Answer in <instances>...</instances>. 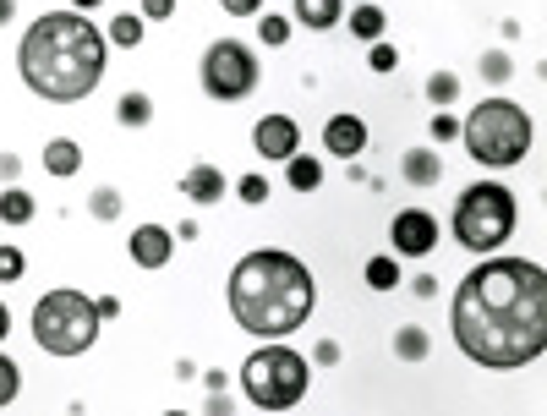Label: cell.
Returning a JSON list of instances; mask_svg holds the SVG:
<instances>
[{"instance_id":"obj_1","label":"cell","mask_w":547,"mask_h":416,"mask_svg":"<svg viewBox=\"0 0 547 416\" xmlns=\"http://www.w3.org/2000/svg\"><path fill=\"white\" fill-rule=\"evenodd\" d=\"M455 345L476 367H526L547 351V274L531 258H482L449 307Z\"/></svg>"},{"instance_id":"obj_2","label":"cell","mask_w":547,"mask_h":416,"mask_svg":"<svg viewBox=\"0 0 547 416\" xmlns=\"http://www.w3.org/2000/svg\"><path fill=\"white\" fill-rule=\"evenodd\" d=\"M104 55H110V39H104V28H93V17L44 11L17 44V72L28 94L50 104H77L104 83Z\"/></svg>"},{"instance_id":"obj_3","label":"cell","mask_w":547,"mask_h":416,"mask_svg":"<svg viewBox=\"0 0 547 416\" xmlns=\"http://www.w3.org/2000/svg\"><path fill=\"white\" fill-rule=\"evenodd\" d=\"M230 318L258 340H285L318 307V280L296 252L258 247L230 269Z\"/></svg>"},{"instance_id":"obj_4","label":"cell","mask_w":547,"mask_h":416,"mask_svg":"<svg viewBox=\"0 0 547 416\" xmlns=\"http://www.w3.org/2000/svg\"><path fill=\"white\" fill-rule=\"evenodd\" d=\"M460 143H465V154H471L476 165L509 170V165H520V159L531 154L537 126H531L526 104H515V99H482L460 121Z\"/></svg>"},{"instance_id":"obj_5","label":"cell","mask_w":547,"mask_h":416,"mask_svg":"<svg viewBox=\"0 0 547 416\" xmlns=\"http://www.w3.org/2000/svg\"><path fill=\"white\" fill-rule=\"evenodd\" d=\"M99 329H104V318L93 307V296L72 291V285L39 296V307H33V340L50 356H88L99 345Z\"/></svg>"},{"instance_id":"obj_6","label":"cell","mask_w":547,"mask_h":416,"mask_svg":"<svg viewBox=\"0 0 547 416\" xmlns=\"http://www.w3.org/2000/svg\"><path fill=\"white\" fill-rule=\"evenodd\" d=\"M520 225V203L515 192L504 187V181H476V187L460 192L455 203V241L465 252H498L509 236H515Z\"/></svg>"},{"instance_id":"obj_7","label":"cell","mask_w":547,"mask_h":416,"mask_svg":"<svg viewBox=\"0 0 547 416\" xmlns=\"http://www.w3.org/2000/svg\"><path fill=\"white\" fill-rule=\"evenodd\" d=\"M312 389V367L301 351H290V345H263V351L247 356V367H241V395L252 400L258 411H290L301 406Z\"/></svg>"},{"instance_id":"obj_8","label":"cell","mask_w":547,"mask_h":416,"mask_svg":"<svg viewBox=\"0 0 547 416\" xmlns=\"http://www.w3.org/2000/svg\"><path fill=\"white\" fill-rule=\"evenodd\" d=\"M258 55L247 50L241 39H219V44H208V55H203V94L208 99H219V104H236V99H247L252 88H258Z\"/></svg>"},{"instance_id":"obj_9","label":"cell","mask_w":547,"mask_h":416,"mask_svg":"<svg viewBox=\"0 0 547 416\" xmlns=\"http://www.w3.org/2000/svg\"><path fill=\"white\" fill-rule=\"evenodd\" d=\"M389 247H394V258H427V252H438V219L427 208H400L389 219Z\"/></svg>"},{"instance_id":"obj_10","label":"cell","mask_w":547,"mask_h":416,"mask_svg":"<svg viewBox=\"0 0 547 416\" xmlns=\"http://www.w3.org/2000/svg\"><path fill=\"white\" fill-rule=\"evenodd\" d=\"M252 148H258V159H269V165H285V159L301 154V126L290 121V115H263V121L252 126Z\"/></svg>"},{"instance_id":"obj_11","label":"cell","mask_w":547,"mask_h":416,"mask_svg":"<svg viewBox=\"0 0 547 416\" xmlns=\"http://www.w3.org/2000/svg\"><path fill=\"white\" fill-rule=\"evenodd\" d=\"M323 148H329L334 159H362L367 154V121L351 110L329 115V121H323Z\"/></svg>"},{"instance_id":"obj_12","label":"cell","mask_w":547,"mask_h":416,"mask_svg":"<svg viewBox=\"0 0 547 416\" xmlns=\"http://www.w3.org/2000/svg\"><path fill=\"white\" fill-rule=\"evenodd\" d=\"M126 252H132L137 269H165V263L176 258V236H170L165 225H137L132 241H126Z\"/></svg>"},{"instance_id":"obj_13","label":"cell","mask_w":547,"mask_h":416,"mask_svg":"<svg viewBox=\"0 0 547 416\" xmlns=\"http://www.w3.org/2000/svg\"><path fill=\"white\" fill-rule=\"evenodd\" d=\"M181 192H186V203H197V208H219V198H225V170L219 165H192L181 176Z\"/></svg>"},{"instance_id":"obj_14","label":"cell","mask_w":547,"mask_h":416,"mask_svg":"<svg viewBox=\"0 0 547 416\" xmlns=\"http://www.w3.org/2000/svg\"><path fill=\"white\" fill-rule=\"evenodd\" d=\"M400 176L411 181V187H438V181H444V154H438V148H405Z\"/></svg>"},{"instance_id":"obj_15","label":"cell","mask_w":547,"mask_h":416,"mask_svg":"<svg viewBox=\"0 0 547 416\" xmlns=\"http://www.w3.org/2000/svg\"><path fill=\"white\" fill-rule=\"evenodd\" d=\"M290 17H296L301 28H312V33H329V28H340L345 0H296V6H290Z\"/></svg>"},{"instance_id":"obj_16","label":"cell","mask_w":547,"mask_h":416,"mask_svg":"<svg viewBox=\"0 0 547 416\" xmlns=\"http://www.w3.org/2000/svg\"><path fill=\"white\" fill-rule=\"evenodd\" d=\"M44 170H50L55 181H72L77 170H83V148H77L72 137H55V143H44Z\"/></svg>"},{"instance_id":"obj_17","label":"cell","mask_w":547,"mask_h":416,"mask_svg":"<svg viewBox=\"0 0 547 416\" xmlns=\"http://www.w3.org/2000/svg\"><path fill=\"white\" fill-rule=\"evenodd\" d=\"M400 258H394V252H378V258H367L362 263V285L367 291H400Z\"/></svg>"},{"instance_id":"obj_18","label":"cell","mask_w":547,"mask_h":416,"mask_svg":"<svg viewBox=\"0 0 547 416\" xmlns=\"http://www.w3.org/2000/svg\"><path fill=\"white\" fill-rule=\"evenodd\" d=\"M427 351H433V340H427L422 323H405V329H394V362H427Z\"/></svg>"},{"instance_id":"obj_19","label":"cell","mask_w":547,"mask_h":416,"mask_svg":"<svg viewBox=\"0 0 547 416\" xmlns=\"http://www.w3.org/2000/svg\"><path fill=\"white\" fill-rule=\"evenodd\" d=\"M115 121H121V126H132V132H137V126H148V121H154V99H148L143 88L121 94V104H115Z\"/></svg>"},{"instance_id":"obj_20","label":"cell","mask_w":547,"mask_h":416,"mask_svg":"<svg viewBox=\"0 0 547 416\" xmlns=\"http://www.w3.org/2000/svg\"><path fill=\"white\" fill-rule=\"evenodd\" d=\"M285 176H290V187H296V192H318L323 187V165H318V159H312V154H296V159H285Z\"/></svg>"},{"instance_id":"obj_21","label":"cell","mask_w":547,"mask_h":416,"mask_svg":"<svg viewBox=\"0 0 547 416\" xmlns=\"http://www.w3.org/2000/svg\"><path fill=\"white\" fill-rule=\"evenodd\" d=\"M28 219H33V192H22V187L0 192V225H28Z\"/></svg>"},{"instance_id":"obj_22","label":"cell","mask_w":547,"mask_h":416,"mask_svg":"<svg viewBox=\"0 0 547 416\" xmlns=\"http://www.w3.org/2000/svg\"><path fill=\"white\" fill-rule=\"evenodd\" d=\"M104 39L121 44V50H137L143 44V17H132V11H121V17H110V28H104Z\"/></svg>"},{"instance_id":"obj_23","label":"cell","mask_w":547,"mask_h":416,"mask_svg":"<svg viewBox=\"0 0 547 416\" xmlns=\"http://www.w3.org/2000/svg\"><path fill=\"white\" fill-rule=\"evenodd\" d=\"M383 28H389V17H383V6H356L351 11V33L356 39H383Z\"/></svg>"},{"instance_id":"obj_24","label":"cell","mask_w":547,"mask_h":416,"mask_svg":"<svg viewBox=\"0 0 547 416\" xmlns=\"http://www.w3.org/2000/svg\"><path fill=\"white\" fill-rule=\"evenodd\" d=\"M427 99H433V110H449V104L460 99V77L455 72H433L427 77Z\"/></svg>"},{"instance_id":"obj_25","label":"cell","mask_w":547,"mask_h":416,"mask_svg":"<svg viewBox=\"0 0 547 416\" xmlns=\"http://www.w3.org/2000/svg\"><path fill=\"white\" fill-rule=\"evenodd\" d=\"M482 83H509L515 77V61H509V50H482Z\"/></svg>"},{"instance_id":"obj_26","label":"cell","mask_w":547,"mask_h":416,"mask_svg":"<svg viewBox=\"0 0 547 416\" xmlns=\"http://www.w3.org/2000/svg\"><path fill=\"white\" fill-rule=\"evenodd\" d=\"M88 214L99 219V225H110V219H121V192H115V187H99V192H93V198H88Z\"/></svg>"},{"instance_id":"obj_27","label":"cell","mask_w":547,"mask_h":416,"mask_svg":"<svg viewBox=\"0 0 547 416\" xmlns=\"http://www.w3.org/2000/svg\"><path fill=\"white\" fill-rule=\"evenodd\" d=\"M17 395H22V367L11 362L6 351H0V411H6V406H11V400H17Z\"/></svg>"},{"instance_id":"obj_28","label":"cell","mask_w":547,"mask_h":416,"mask_svg":"<svg viewBox=\"0 0 547 416\" xmlns=\"http://www.w3.org/2000/svg\"><path fill=\"white\" fill-rule=\"evenodd\" d=\"M367 66H372L378 77H389L394 66H400V50H394L389 39H372V44H367Z\"/></svg>"},{"instance_id":"obj_29","label":"cell","mask_w":547,"mask_h":416,"mask_svg":"<svg viewBox=\"0 0 547 416\" xmlns=\"http://www.w3.org/2000/svg\"><path fill=\"white\" fill-rule=\"evenodd\" d=\"M236 198L247 203V208H263V203H269V176H258V170H252V176H241L236 181Z\"/></svg>"},{"instance_id":"obj_30","label":"cell","mask_w":547,"mask_h":416,"mask_svg":"<svg viewBox=\"0 0 547 416\" xmlns=\"http://www.w3.org/2000/svg\"><path fill=\"white\" fill-rule=\"evenodd\" d=\"M22 274H28V258H22V247H0V285H17Z\"/></svg>"},{"instance_id":"obj_31","label":"cell","mask_w":547,"mask_h":416,"mask_svg":"<svg viewBox=\"0 0 547 416\" xmlns=\"http://www.w3.org/2000/svg\"><path fill=\"white\" fill-rule=\"evenodd\" d=\"M263 44H269V50L290 44V17H279V11H263Z\"/></svg>"},{"instance_id":"obj_32","label":"cell","mask_w":547,"mask_h":416,"mask_svg":"<svg viewBox=\"0 0 547 416\" xmlns=\"http://www.w3.org/2000/svg\"><path fill=\"white\" fill-rule=\"evenodd\" d=\"M427 126H433V143H438V148H444V143H455V137H460V115H449V110H438Z\"/></svg>"},{"instance_id":"obj_33","label":"cell","mask_w":547,"mask_h":416,"mask_svg":"<svg viewBox=\"0 0 547 416\" xmlns=\"http://www.w3.org/2000/svg\"><path fill=\"white\" fill-rule=\"evenodd\" d=\"M137 17H143V22H170V17H176V0H143Z\"/></svg>"},{"instance_id":"obj_34","label":"cell","mask_w":547,"mask_h":416,"mask_svg":"<svg viewBox=\"0 0 547 416\" xmlns=\"http://www.w3.org/2000/svg\"><path fill=\"white\" fill-rule=\"evenodd\" d=\"M219 6H225V17H258L263 0H219Z\"/></svg>"},{"instance_id":"obj_35","label":"cell","mask_w":547,"mask_h":416,"mask_svg":"<svg viewBox=\"0 0 547 416\" xmlns=\"http://www.w3.org/2000/svg\"><path fill=\"white\" fill-rule=\"evenodd\" d=\"M312 362L334 367V362H340V340H318V345H312Z\"/></svg>"},{"instance_id":"obj_36","label":"cell","mask_w":547,"mask_h":416,"mask_svg":"<svg viewBox=\"0 0 547 416\" xmlns=\"http://www.w3.org/2000/svg\"><path fill=\"white\" fill-rule=\"evenodd\" d=\"M17 170H22V159H17V154H0V181H6V187L17 181Z\"/></svg>"},{"instance_id":"obj_37","label":"cell","mask_w":547,"mask_h":416,"mask_svg":"<svg viewBox=\"0 0 547 416\" xmlns=\"http://www.w3.org/2000/svg\"><path fill=\"white\" fill-rule=\"evenodd\" d=\"M93 307H99V318H121V302H115V296H93Z\"/></svg>"},{"instance_id":"obj_38","label":"cell","mask_w":547,"mask_h":416,"mask_svg":"<svg viewBox=\"0 0 547 416\" xmlns=\"http://www.w3.org/2000/svg\"><path fill=\"white\" fill-rule=\"evenodd\" d=\"M225 384H230V378L219 373V367H214V373H203V389H208V395H225Z\"/></svg>"},{"instance_id":"obj_39","label":"cell","mask_w":547,"mask_h":416,"mask_svg":"<svg viewBox=\"0 0 547 416\" xmlns=\"http://www.w3.org/2000/svg\"><path fill=\"white\" fill-rule=\"evenodd\" d=\"M411 291H416V296H438V280H433V274H416Z\"/></svg>"},{"instance_id":"obj_40","label":"cell","mask_w":547,"mask_h":416,"mask_svg":"<svg viewBox=\"0 0 547 416\" xmlns=\"http://www.w3.org/2000/svg\"><path fill=\"white\" fill-rule=\"evenodd\" d=\"M208 416H230V400H225V395H214V400H208Z\"/></svg>"},{"instance_id":"obj_41","label":"cell","mask_w":547,"mask_h":416,"mask_svg":"<svg viewBox=\"0 0 547 416\" xmlns=\"http://www.w3.org/2000/svg\"><path fill=\"white\" fill-rule=\"evenodd\" d=\"M99 6H104V0H72V11H83V17H93Z\"/></svg>"},{"instance_id":"obj_42","label":"cell","mask_w":547,"mask_h":416,"mask_svg":"<svg viewBox=\"0 0 547 416\" xmlns=\"http://www.w3.org/2000/svg\"><path fill=\"white\" fill-rule=\"evenodd\" d=\"M11 17H17V0H0V28H6Z\"/></svg>"},{"instance_id":"obj_43","label":"cell","mask_w":547,"mask_h":416,"mask_svg":"<svg viewBox=\"0 0 547 416\" xmlns=\"http://www.w3.org/2000/svg\"><path fill=\"white\" fill-rule=\"evenodd\" d=\"M11 334V312H6V302H0V340Z\"/></svg>"},{"instance_id":"obj_44","label":"cell","mask_w":547,"mask_h":416,"mask_svg":"<svg viewBox=\"0 0 547 416\" xmlns=\"http://www.w3.org/2000/svg\"><path fill=\"white\" fill-rule=\"evenodd\" d=\"M165 416H192V411H165Z\"/></svg>"}]
</instances>
